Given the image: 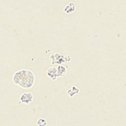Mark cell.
Here are the masks:
<instances>
[{"label": "cell", "instance_id": "obj_5", "mask_svg": "<svg viewBox=\"0 0 126 126\" xmlns=\"http://www.w3.org/2000/svg\"><path fill=\"white\" fill-rule=\"evenodd\" d=\"M79 90L76 86H72L71 88L68 90L67 94L71 97H72L75 94H77L79 93Z\"/></svg>", "mask_w": 126, "mask_h": 126}, {"label": "cell", "instance_id": "obj_4", "mask_svg": "<svg viewBox=\"0 0 126 126\" xmlns=\"http://www.w3.org/2000/svg\"><path fill=\"white\" fill-rule=\"evenodd\" d=\"M76 5L72 1L69 2L64 7V11L66 13H71L75 9Z\"/></svg>", "mask_w": 126, "mask_h": 126}, {"label": "cell", "instance_id": "obj_6", "mask_svg": "<svg viewBox=\"0 0 126 126\" xmlns=\"http://www.w3.org/2000/svg\"><path fill=\"white\" fill-rule=\"evenodd\" d=\"M58 76L63 75L66 72V68L63 65H59L57 66Z\"/></svg>", "mask_w": 126, "mask_h": 126}, {"label": "cell", "instance_id": "obj_3", "mask_svg": "<svg viewBox=\"0 0 126 126\" xmlns=\"http://www.w3.org/2000/svg\"><path fill=\"white\" fill-rule=\"evenodd\" d=\"M47 75L49 78L53 80L56 79L59 77L58 73L57 66H51L47 70Z\"/></svg>", "mask_w": 126, "mask_h": 126}, {"label": "cell", "instance_id": "obj_2", "mask_svg": "<svg viewBox=\"0 0 126 126\" xmlns=\"http://www.w3.org/2000/svg\"><path fill=\"white\" fill-rule=\"evenodd\" d=\"M33 96L32 94L30 92H24L22 93L20 96V100L21 102L29 104L33 100Z\"/></svg>", "mask_w": 126, "mask_h": 126}, {"label": "cell", "instance_id": "obj_1", "mask_svg": "<svg viewBox=\"0 0 126 126\" xmlns=\"http://www.w3.org/2000/svg\"><path fill=\"white\" fill-rule=\"evenodd\" d=\"M12 80L14 84L22 88L29 89L34 85L35 76L32 70L23 68L14 72Z\"/></svg>", "mask_w": 126, "mask_h": 126}, {"label": "cell", "instance_id": "obj_7", "mask_svg": "<svg viewBox=\"0 0 126 126\" xmlns=\"http://www.w3.org/2000/svg\"><path fill=\"white\" fill-rule=\"evenodd\" d=\"M47 121L46 120L42 118H39L37 122H36V125L38 126H45L46 125Z\"/></svg>", "mask_w": 126, "mask_h": 126}]
</instances>
